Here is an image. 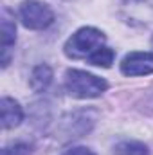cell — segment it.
I'll return each mask as SVG.
<instances>
[{"instance_id":"6da1fadb","label":"cell","mask_w":153,"mask_h":155,"mask_svg":"<svg viewBox=\"0 0 153 155\" xmlns=\"http://www.w3.org/2000/svg\"><path fill=\"white\" fill-rule=\"evenodd\" d=\"M65 88L76 99H92L105 94L108 83L103 78H97L90 72L70 69L65 74Z\"/></svg>"},{"instance_id":"7a4b0ae2","label":"cell","mask_w":153,"mask_h":155,"mask_svg":"<svg viewBox=\"0 0 153 155\" xmlns=\"http://www.w3.org/2000/svg\"><path fill=\"white\" fill-rule=\"evenodd\" d=\"M105 41L106 36L103 31L96 27H81L65 41L63 52L70 60H83L88 58L92 52H96L99 47H103Z\"/></svg>"},{"instance_id":"3957f363","label":"cell","mask_w":153,"mask_h":155,"mask_svg":"<svg viewBox=\"0 0 153 155\" xmlns=\"http://www.w3.org/2000/svg\"><path fill=\"white\" fill-rule=\"evenodd\" d=\"M20 20L27 29L41 31L54 22V11L40 0H24L18 9Z\"/></svg>"},{"instance_id":"277c9868","label":"cell","mask_w":153,"mask_h":155,"mask_svg":"<svg viewBox=\"0 0 153 155\" xmlns=\"http://www.w3.org/2000/svg\"><path fill=\"white\" fill-rule=\"evenodd\" d=\"M96 123V112L94 110H77L72 112L63 119L61 132L67 137H81L92 130Z\"/></svg>"},{"instance_id":"5b68a950","label":"cell","mask_w":153,"mask_h":155,"mask_svg":"<svg viewBox=\"0 0 153 155\" xmlns=\"http://www.w3.org/2000/svg\"><path fill=\"white\" fill-rule=\"evenodd\" d=\"M121 72L124 76H146L153 74V52H130L121 61Z\"/></svg>"},{"instance_id":"8992f818","label":"cell","mask_w":153,"mask_h":155,"mask_svg":"<svg viewBox=\"0 0 153 155\" xmlns=\"http://www.w3.org/2000/svg\"><path fill=\"white\" fill-rule=\"evenodd\" d=\"M0 24H2V67L5 69V67L9 65V61H11L13 47H15V41H16L15 15H13L7 7H2Z\"/></svg>"},{"instance_id":"52a82bcc","label":"cell","mask_w":153,"mask_h":155,"mask_svg":"<svg viewBox=\"0 0 153 155\" xmlns=\"http://www.w3.org/2000/svg\"><path fill=\"white\" fill-rule=\"evenodd\" d=\"M0 116H2V128L11 130L24 121V110L18 101L5 96L0 99Z\"/></svg>"},{"instance_id":"ba28073f","label":"cell","mask_w":153,"mask_h":155,"mask_svg":"<svg viewBox=\"0 0 153 155\" xmlns=\"http://www.w3.org/2000/svg\"><path fill=\"white\" fill-rule=\"evenodd\" d=\"M52 83V69L45 63H40L33 69L31 78H29V85L34 92H45L49 88V85Z\"/></svg>"},{"instance_id":"9c48e42d","label":"cell","mask_w":153,"mask_h":155,"mask_svg":"<svg viewBox=\"0 0 153 155\" xmlns=\"http://www.w3.org/2000/svg\"><path fill=\"white\" fill-rule=\"evenodd\" d=\"M88 63L90 65H96V67H103V69H108L115 60V51L110 47H99L96 52H92L88 58Z\"/></svg>"},{"instance_id":"30bf717a","label":"cell","mask_w":153,"mask_h":155,"mask_svg":"<svg viewBox=\"0 0 153 155\" xmlns=\"http://www.w3.org/2000/svg\"><path fill=\"white\" fill-rule=\"evenodd\" d=\"M114 155H150L148 146L139 141H121L114 146Z\"/></svg>"},{"instance_id":"8fae6325","label":"cell","mask_w":153,"mask_h":155,"mask_svg":"<svg viewBox=\"0 0 153 155\" xmlns=\"http://www.w3.org/2000/svg\"><path fill=\"white\" fill-rule=\"evenodd\" d=\"M29 153H31L29 144H25V143H11V144L2 148L0 155H29Z\"/></svg>"},{"instance_id":"7c38bea8","label":"cell","mask_w":153,"mask_h":155,"mask_svg":"<svg viewBox=\"0 0 153 155\" xmlns=\"http://www.w3.org/2000/svg\"><path fill=\"white\" fill-rule=\"evenodd\" d=\"M61 155H96V153L86 146H72V148L65 150Z\"/></svg>"},{"instance_id":"4fadbf2b","label":"cell","mask_w":153,"mask_h":155,"mask_svg":"<svg viewBox=\"0 0 153 155\" xmlns=\"http://www.w3.org/2000/svg\"><path fill=\"white\" fill-rule=\"evenodd\" d=\"M151 45H153V36H151Z\"/></svg>"}]
</instances>
